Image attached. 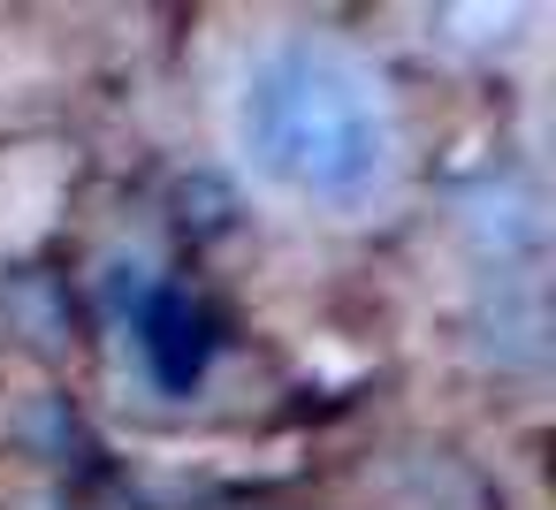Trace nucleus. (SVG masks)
<instances>
[{"label":"nucleus","mask_w":556,"mask_h":510,"mask_svg":"<svg viewBox=\"0 0 556 510\" xmlns=\"http://www.w3.org/2000/svg\"><path fill=\"white\" fill-rule=\"evenodd\" d=\"M237 161L290 206L358 214L396 176V100L343 39H275L237 85Z\"/></svg>","instance_id":"obj_1"},{"label":"nucleus","mask_w":556,"mask_h":510,"mask_svg":"<svg viewBox=\"0 0 556 510\" xmlns=\"http://www.w3.org/2000/svg\"><path fill=\"white\" fill-rule=\"evenodd\" d=\"M146 358H153V373H161L168 388H184V381L199 373L206 335H199V313H191L184 297H161V305L146 313Z\"/></svg>","instance_id":"obj_2"}]
</instances>
